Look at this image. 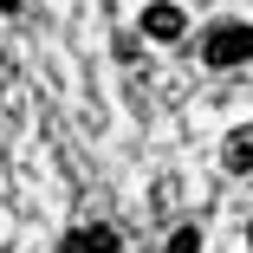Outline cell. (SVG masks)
Returning <instances> with one entry per match:
<instances>
[{"mask_svg":"<svg viewBox=\"0 0 253 253\" xmlns=\"http://www.w3.org/2000/svg\"><path fill=\"white\" fill-rule=\"evenodd\" d=\"M65 253H117V234L111 227H78V234H65Z\"/></svg>","mask_w":253,"mask_h":253,"instance_id":"277c9868","label":"cell"},{"mask_svg":"<svg viewBox=\"0 0 253 253\" xmlns=\"http://www.w3.org/2000/svg\"><path fill=\"white\" fill-rule=\"evenodd\" d=\"M247 247H253V234H247Z\"/></svg>","mask_w":253,"mask_h":253,"instance_id":"52a82bcc","label":"cell"},{"mask_svg":"<svg viewBox=\"0 0 253 253\" xmlns=\"http://www.w3.org/2000/svg\"><path fill=\"white\" fill-rule=\"evenodd\" d=\"M182 26H188V20H182V7H169V0H156V7L143 13V33H149V39H163V45L182 39Z\"/></svg>","mask_w":253,"mask_h":253,"instance_id":"7a4b0ae2","label":"cell"},{"mask_svg":"<svg viewBox=\"0 0 253 253\" xmlns=\"http://www.w3.org/2000/svg\"><path fill=\"white\" fill-rule=\"evenodd\" d=\"M169 253H201V227H175V240H169Z\"/></svg>","mask_w":253,"mask_h":253,"instance_id":"5b68a950","label":"cell"},{"mask_svg":"<svg viewBox=\"0 0 253 253\" xmlns=\"http://www.w3.org/2000/svg\"><path fill=\"white\" fill-rule=\"evenodd\" d=\"M201 59H208L214 72H221V65H247V59H253V26H240V20L214 26L208 45H201Z\"/></svg>","mask_w":253,"mask_h":253,"instance_id":"6da1fadb","label":"cell"},{"mask_svg":"<svg viewBox=\"0 0 253 253\" xmlns=\"http://www.w3.org/2000/svg\"><path fill=\"white\" fill-rule=\"evenodd\" d=\"M221 163H227L234 175H247V169H253V124H240V130L221 143Z\"/></svg>","mask_w":253,"mask_h":253,"instance_id":"3957f363","label":"cell"},{"mask_svg":"<svg viewBox=\"0 0 253 253\" xmlns=\"http://www.w3.org/2000/svg\"><path fill=\"white\" fill-rule=\"evenodd\" d=\"M0 7H7V13H13V7H20V0H0Z\"/></svg>","mask_w":253,"mask_h":253,"instance_id":"8992f818","label":"cell"}]
</instances>
